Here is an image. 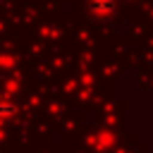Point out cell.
Masks as SVG:
<instances>
[{"label":"cell","mask_w":153,"mask_h":153,"mask_svg":"<svg viewBox=\"0 0 153 153\" xmlns=\"http://www.w3.org/2000/svg\"><path fill=\"white\" fill-rule=\"evenodd\" d=\"M96 14H105V12H110L115 5H112V0H91V5H88Z\"/></svg>","instance_id":"cell-1"}]
</instances>
